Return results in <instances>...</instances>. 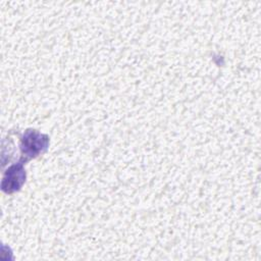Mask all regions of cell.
<instances>
[{"mask_svg":"<svg viewBox=\"0 0 261 261\" xmlns=\"http://www.w3.org/2000/svg\"><path fill=\"white\" fill-rule=\"evenodd\" d=\"M49 145V138L36 129H28L22 136L20 142L21 153L29 159L35 158L44 153Z\"/></svg>","mask_w":261,"mask_h":261,"instance_id":"obj_1","label":"cell"},{"mask_svg":"<svg viewBox=\"0 0 261 261\" xmlns=\"http://www.w3.org/2000/svg\"><path fill=\"white\" fill-rule=\"evenodd\" d=\"M25 179V171L23 169L22 163L12 165L8 168L7 172L5 173L2 181V189L6 193H12L22 186Z\"/></svg>","mask_w":261,"mask_h":261,"instance_id":"obj_2","label":"cell"}]
</instances>
